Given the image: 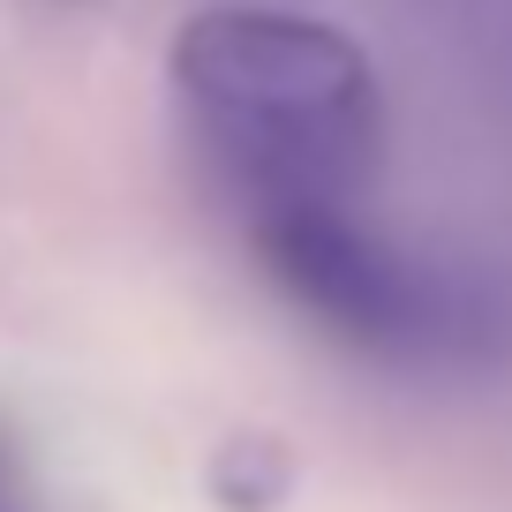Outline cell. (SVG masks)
<instances>
[{
  "label": "cell",
  "instance_id": "cell-4",
  "mask_svg": "<svg viewBox=\"0 0 512 512\" xmlns=\"http://www.w3.org/2000/svg\"><path fill=\"white\" fill-rule=\"evenodd\" d=\"M279 490H287V452H279V445H264V437L226 445V460H219V497H226L234 512H264Z\"/></svg>",
  "mask_w": 512,
  "mask_h": 512
},
{
  "label": "cell",
  "instance_id": "cell-1",
  "mask_svg": "<svg viewBox=\"0 0 512 512\" xmlns=\"http://www.w3.org/2000/svg\"><path fill=\"white\" fill-rule=\"evenodd\" d=\"M166 68L196 144L249 211L354 204L377 174V76L332 23L287 8H204L181 23Z\"/></svg>",
  "mask_w": 512,
  "mask_h": 512
},
{
  "label": "cell",
  "instance_id": "cell-3",
  "mask_svg": "<svg viewBox=\"0 0 512 512\" xmlns=\"http://www.w3.org/2000/svg\"><path fill=\"white\" fill-rule=\"evenodd\" d=\"M384 16L407 53L445 76V91L512 151V0H384Z\"/></svg>",
  "mask_w": 512,
  "mask_h": 512
},
{
  "label": "cell",
  "instance_id": "cell-2",
  "mask_svg": "<svg viewBox=\"0 0 512 512\" xmlns=\"http://www.w3.org/2000/svg\"><path fill=\"white\" fill-rule=\"evenodd\" d=\"M249 241L302 317L377 362H460L497 339V302H482V287L392 249L354 204H264L249 211Z\"/></svg>",
  "mask_w": 512,
  "mask_h": 512
}]
</instances>
